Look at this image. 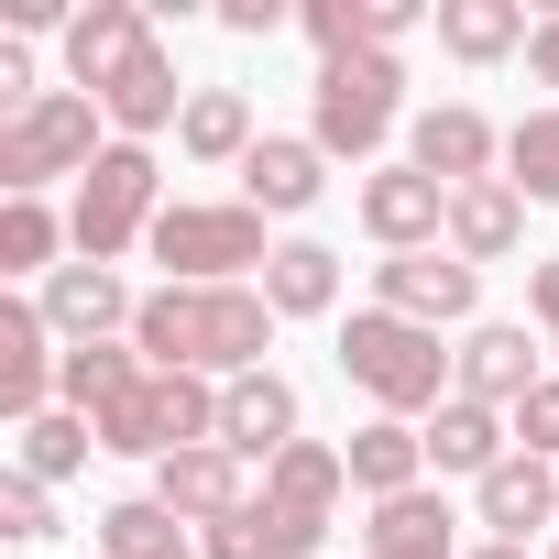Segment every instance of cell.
<instances>
[{
    "instance_id": "cell-1",
    "label": "cell",
    "mask_w": 559,
    "mask_h": 559,
    "mask_svg": "<svg viewBox=\"0 0 559 559\" xmlns=\"http://www.w3.org/2000/svg\"><path fill=\"white\" fill-rule=\"evenodd\" d=\"M132 352H143L154 373L241 384V373H263V352H274V308H263V286H154L143 319H132Z\"/></svg>"
},
{
    "instance_id": "cell-2",
    "label": "cell",
    "mask_w": 559,
    "mask_h": 559,
    "mask_svg": "<svg viewBox=\"0 0 559 559\" xmlns=\"http://www.w3.org/2000/svg\"><path fill=\"white\" fill-rule=\"evenodd\" d=\"M341 373L362 384L373 417H406V428L450 406V352H439V330H417V319H395V308H352V319H341Z\"/></svg>"
},
{
    "instance_id": "cell-3",
    "label": "cell",
    "mask_w": 559,
    "mask_h": 559,
    "mask_svg": "<svg viewBox=\"0 0 559 559\" xmlns=\"http://www.w3.org/2000/svg\"><path fill=\"white\" fill-rule=\"evenodd\" d=\"M154 263H165V286H252V274L274 263V241H263V209L252 198H176L165 219H154V241H143Z\"/></svg>"
},
{
    "instance_id": "cell-4",
    "label": "cell",
    "mask_w": 559,
    "mask_h": 559,
    "mask_svg": "<svg viewBox=\"0 0 559 559\" xmlns=\"http://www.w3.org/2000/svg\"><path fill=\"white\" fill-rule=\"evenodd\" d=\"M395 121H406V56H341V67H319L308 78V143L341 165H373L384 143H395Z\"/></svg>"
},
{
    "instance_id": "cell-5",
    "label": "cell",
    "mask_w": 559,
    "mask_h": 559,
    "mask_svg": "<svg viewBox=\"0 0 559 559\" xmlns=\"http://www.w3.org/2000/svg\"><path fill=\"white\" fill-rule=\"evenodd\" d=\"M110 154V110L88 88H45L23 121H0V198H45L56 176H88Z\"/></svg>"
},
{
    "instance_id": "cell-6",
    "label": "cell",
    "mask_w": 559,
    "mask_h": 559,
    "mask_svg": "<svg viewBox=\"0 0 559 559\" xmlns=\"http://www.w3.org/2000/svg\"><path fill=\"white\" fill-rule=\"evenodd\" d=\"M99 428V450H121V461H176V450H209L219 439V384L209 373H143L110 417H88Z\"/></svg>"
},
{
    "instance_id": "cell-7",
    "label": "cell",
    "mask_w": 559,
    "mask_h": 559,
    "mask_svg": "<svg viewBox=\"0 0 559 559\" xmlns=\"http://www.w3.org/2000/svg\"><path fill=\"white\" fill-rule=\"evenodd\" d=\"M165 176H154V154L143 143H110L88 176H78V209H67V230H78V263H121L132 241H154V219H165V198H154Z\"/></svg>"
},
{
    "instance_id": "cell-8",
    "label": "cell",
    "mask_w": 559,
    "mask_h": 559,
    "mask_svg": "<svg viewBox=\"0 0 559 559\" xmlns=\"http://www.w3.org/2000/svg\"><path fill=\"white\" fill-rule=\"evenodd\" d=\"M373 308H395V319H417V330H472V308H483V274L439 241V252H384L373 263Z\"/></svg>"
},
{
    "instance_id": "cell-9",
    "label": "cell",
    "mask_w": 559,
    "mask_h": 559,
    "mask_svg": "<svg viewBox=\"0 0 559 559\" xmlns=\"http://www.w3.org/2000/svg\"><path fill=\"white\" fill-rule=\"evenodd\" d=\"M537 384H548V373H537V341H526L515 319H472V330H461V352H450V395H472V406L515 417Z\"/></svg>"
},
{
    "instance_id": "cell-10",
    "label": "cell",
    "mask_w": 559,
    "mask_h": 559,
    "mask_svg": "<svg viewBox=\"0 0 559 559\" xmlns=\"http://www.w3.org/2000/svg\"><path fill=\"white\" fill-rule=\"evenodd\" d=\"M34 308H45V330H56L67 352H88V341H110V330L132 341V319H143V297L121 286V263H56Z\"/></svg>"
},
{
    "instance_id": "cell-11",
    "label": "cell",
    "mask_w": 559,
    "mask_h": 559,
    "mask_svg": "<svg viewBox=\"0 0 559 559\" xmlns=\"http://www.w3.org/2000/svg\"><path fill=\"white\" fill-rule=\"evenodd\" d=\"M341 493H352V461H341L330 439H297V450L263 461V504L297 526V548H319V537L341 526Z\"/></svg>"
},
{
    "instance_id": "cell-12",
    "label": "cell",
    "mask_w": 559,
    "mask_h": 559,
    "mask_svg": "<svg viewBox=\"0 0 559 559\" xmlns=\"http://www.w3.org/2000/svg\"><path fill=\"white\" fill-rule=\"evenodd\" d=\"M406 165L439 176V187H483V176L504 165V132H493L472 99H428V110L406 121Z\"/></svg>"
},
{
    "instance_id": "cell-13",
    "label": "cell",
    "mask_w": 559,
    "mask_h": 559,
    "mask_svg": "<svg viewBox=\"0 0 559 559\" xmlns=\"http://www.w3.org/2000/svg\"><path fill=\"white\" fill-rule=\"evenodd\" d=\"M352 209H362V230H373L384 252H439V241H450V187L417 176V165H373Z\"/></svg>"
},
{
    "instance_id": "cell-14",
    "label": "cell",
    "mask_w": 559,
    "mask_h": 559,
    "mask_svg": "<svg viewBox=\"0 0 559 559\" xmlns=\"http://www.w3.org/2000/svg\"><path fill=\"white\" fill-rule=\"evenodd\" d=\"M56 373H67V352H56L45 308H34V297H0V417L34 428V417L56 406Z\"/></svg>"
},
{
    "instance_id": "cell-15",
    "label": "cell",
    "mask_w": 559,
    "mask_h": 559,
    "mask_svg": "<svg viewBox=\"0 0 559 559\" xmlns=\"http://www.w3.org/2000/svg\"><path fill=\"white\" fill-rule=\"evenodd\" d=\"M154 504H165V515H187L198 537H209V526H230V515L252 504V483H241V450H219V439H209V450H176V461H154Z\"/></svg>"
},
{
    "instance_id": "cell-16",
    "label": "cell",
    "mask_w": 559,
    "mask_h": 559,
    "mask_svg": "<svg viewBox=\"0 0 559 559\" xmlns=\"http://www.w3.org/2000/svg\"><path fill=\"white\" fill-rule=\"evenodd\" d=\"M472 515H483V537L526 548V526H559V461H537V450H504V461L472 483Z\"/></svg>"
},
{
    "instance_id": "cell-17",
    "label": "cell",
    "mask_w": 559,
    "mask_h": 559,
    "mask_svg": "<svg viewBox=\"0 0 559 559\" xmlns=\"http://www.w3.org/2000/svg\"><path fill=\"white\" fill-rule=\"evenodd\" d=\"M319 187H330V154H319L308 132H263V143L241 154V198H252L263 219H308Z\"/></svg>"
},
{
    "instance_id": "cell-18",
    "label": "cell",
    "mask_w": 559,
    "mask_h": 559,
    "mask_svg": "<svg viewBox=\"0 0 559 559\" xmlns=\"http://www.w3.org/2000/svg\"><path fill=\"white\" fill-rule=\"evenodd\" d=\"M143 45H154V12H143V0H88V12L67 23V88H88V99H99Z\"/></svg>"
},
{
    "instance_id": "cell-19",
    "label": "cell",
    "mask_w": 559,
    "mask_h": 559,
    "mask_svg": "<svg viewBox=\"0 0 559 559\" xmlns=\"http://www.w3.org/2000/svg\"><path fill=\"white\" fill-rule=\"evenodd\" d=\"M219 450H241V461H274V450H297V384L286 373H241V384H219Z\"/></svg>"
},
{
    "instance_id": "cell-20",
    "label": "cell",
    "mask_w": 559,
    "mask_h": 559,
    "mask_svg": "<svg viewBox=\"0 0 559 559\" xmlns=\"http://www.w3.org/2000/svg\"><path fill=\"white\" fill-rule=\"evenodd\" d=\"M187 99H198V88L176 78V56H165V45H143V56H132V67L99 88V110H110V132H121V143H143V132H176V121H187Z\"/></svg>"
},
{
    "instance_id": "cell-21",
    "label": "cell",
    "mask_w": 559,
    "mask_h": 559,
    "mask_svg": "<svg viewBox=\"0 0 559 559\" xmlns=\"http://www.w3.org/2000/svg\"><path fill=\"white\" fill-rule=\"evenodd\" d=\"M341 461H352V493L395 504V493L428 483V428H406V417H362V428L341 439Z\"/></svg>"
},
{
    "instance_id": "cell-22",
    "label": "cell",
    "mask_w": 559,
    "mask_h": 559,
    "mask_svg": "<svg viewBox=\"0 0 559 559\" xmlns=\"http://www.w3.org/2000/svg\"><path fill=\"white\" fill-rule=\"evenodd\" d=\"M362 559H472L461 548V515L417 483V493H395V504H373V526H362Z\"/></svg>"
},
{
    "instance_id": "cell-23",
    "label": "cell",
    "mask_w": 559,
    "mask_h": 559,
    "mask_svg": "<svg viewBox=\"0 0 559 559\" xmlns=\"http://www.w3.org/2000/svg\"><path fill=\"white\" fill-rule=\"evenodd\" d=\"M252 286H263L274 319H330V308H341V252L297 230V241H274V263L252 274Z\"/></svg>"
},
{
    "instance_id": "cell-24",
    "label": "cell",
    "mask_w": 559,
    "mask_h": 559,
    "mask_svg": "<svg viewBox=\"0 0 559 559\" xmlns=\"http://www.w3.org/2000/svg\"><path fill=\"white\" fill-rule=\"evenodd\" d=\"M526 241V198L504 187V176H483V187H450V252L483 274V263H504Z\"/></svg>"
},
{
    "instance_id": "cell-25",
    "label": "cell",
    "mask_w": 559,
    "mask_h": 559,
    "mask_svg": "<svg viewBox=\"0 0 559 559\" xmlns=\"http://www.w3.org/2000/svg\"><path fill=\"white\" fill-rule=\"evenodd\" d=\"M526 45H537L526 0H439V56H461V67H504V56H526Z\"/></svg>"
},
{
    "instance_id": "cell-26",
    "label": "cell",
    "mask_w": 559,
    "mask_h": 559,
    "mask_svg": "<svg viewBox=\"0 0 559 559\" xmlns=\"http://www.w3.org/2000/svg\"><path fill=\"white\" fill-rule=\"evenodd\" d=\"M504 450H515V417H493V406H472V395H450V406L428 417V461L461 472V483H483Z\"/></svg>"
},
{
    "instance_id": "cell-27",
    "label": "cell",
    "mask_w": 559,
    "mask_h": 559,
    "mask_svg": "<svg viewBox=\"0 0 559 559\" xmlns=\"http://www.w3.org/2000/svg\"><path fill=\"white\" fill-rule=\"evenodd\" d=\"M252 143H263V121H252L241 88H198L187 121H176V154H187V165H241Z\"/></svg>"
},
{
    "instance_id": "cell-28",
    "label": "cell",
    "mask_w": 559,
    "mask_h": 559,
    "mask_svg": "<svg viewBox=\"0 0 559 559\" xmlns=\"http://www.w3.org/2000/svg\"><path fill=\"white\" fill-rule=\"evenodd\" d=\"M99 559H209V548H198L187 515H165L154 493H121V504H99Z\"/></svg>"
},
{
    "instance_id": "cell-29",
    "label": "cell",
    "mask_w": 559,
    "mask_h": 559,
    "mask_svg": "<svg viewBox=\"0 0 559 559\" xmlns=\"http://www.w3.org/2000/svg\"><path fill=\"white\" fill-rule=\"evenodd\" d=\"M154 362L132 352V341H88V352H67V373H56V406H78V417H110L132 384H143Z\"/></svg>"
},
{
    "instance_id": "cell-30",
    "label": "cell",
    "mask_w": 559,
    "mask_h": 559,
    "mask_svg": "<svg viewBox=\"0 0 559 559\" xmlns=\"http://www.w3.org/2000/svg\"><path fill=\"white\" fill-rule=\"evenodd\" d=\"M88 450H99V428H88L78 406H45L34 428H12V472H34V483H67V472H88Z\"/></svg>"
},
{
    "instance_id": "cell-31",
    "label": "cell",
    "mask_w": 559,
    "mask_h": 559,
    "mask_svg": "<svg viewBox=\"0 0 559 559\" xmlns=\"http://www.w3.org/2000/svg\"><path fill=\"white\" fill-rule=\"evenodd\" d=\"M504 187H515V198H537V209H559V99H548V110H526V121L504 132Z\"/></svg>"
},
{
    "instance_id": "cell-32",
    "label": "cell",
    "mask_w": 559,
    "mask_h": 559,
    "mask_svg": "<svg viewBox=\"0 0 559 559\" xmlns=\"http://www.w3.org/2000/svg\"><path fill=\"white\" fill-rule=\"evenodd\" d=\"M67 241H78V230H67L45 198H0V274H56Z\"/></svg>"
},
{
    "instance_id": "cell-33",
    "label": "cell",
    "mask_w": 559,
    "mask_h": 559,
    "mask_svg": "<svg viewBox=\"0 0 559 559\" xmlns=\"http://www.w3.org/2000/svg\"><path fill=\"white\" fill-rule=\"evenodd\" d=\"M0 537H23V548L56 537V493H45L34 472H0Z\"/></svg>"
},
{
    "instance_id": "cell-34",
    "label": "cell",
    "mask_w": 559,
    "mask_h": 559,
    "mask_svg": "<svg viewBox=\"0 0 559 559\" xmlns=\"http://www.w3.org/2000/svg\"><path fill=\"white\" fill-rule=\"evenodd\" d=\"M515 450H537V461H559V373L515 406Z\"/></svg>"
},
{
    "instance_id": "cell-35",
    "label": "cell",
    "mask_w": 559,
    "mask_h": 559,
    "mask_svg": "<svg viewBox=\"0 0 559 559\" xmlns=\"http://www.w3.org/2000/svg\"><path fill=\"white\" fill-rule=\"evenodd\" d=\"M526 308H537V330H548V352H559V252L526 263Z\"/></svg>"
},
{
    "instance_id": "cell-36",
    "label": "cell",
    "mask_w": 559,
    "mask_h": 559,
    "mask_svg": "<svg viewBox=\"0 0 559 559\" xmlns=\"http://www.w3.org/2000/svg\"><path fill=\"white\" fill-rule=\"evenodd\" d=\"M219 23L252 45V34H274V23H286V0H219Z\"/></svg>"
},
{
    "instance_id": "cell-37",
    "label": "cell",
    "mask_w": 559,
    "mask_h": 559,
    "mask_svg": "<svg viewBox=\"0 0 559 559\" xmlns=\"http://www.w3.org/2000/svg\"><path fill=\"white\" fill-rule=\"evenodd\" d=\"M526 67H537V88H559V12L537 23V45H526Z\"/></svg>"
},
{
    "instance_id": "cell-38",
    "label": "cell",
    "mask_w": 559,
    "mask_h": 559,
    "mask_svg": "<svg viewBox=\"0 0 559 559\" xmlns=\"http://www.w3.org/2000/svg\"><path fill=\"white\" fill-rule=\"evenodd\" d=\"M472 559H526V548H504V537H483V548H472Z\"/></svg>"
},
{
    "instance_id": "cell-39",
    "label": "cell",
    "mask_w": 559,
    "mask_h": 559,
    "mask_svg": "<svg viewBox=\"0 0 559 559\" xmlns=\"http://www.w3.org/2000/svg\"><path fill=\"white\" fill-rule=\"evenodd\" d=\"M548 559H559V548H548Z\"/></svg>"
}]
</instances>
